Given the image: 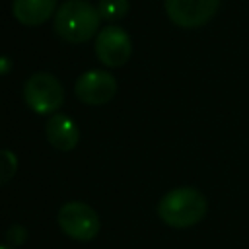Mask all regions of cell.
I'll return each mask as SVG.
<instances>
[{
    "mask_svg": "<svg viewBox=\"0 0 249 249\" xmlns=\"http://www.w3.org/2000/svg\"><path fill=\"white\" fill-rule=\"evenodd\" d=\"M206 196L195 187L171 189L158 202V216L171 228H191L206 216Z\"/></svg>",
    "mask_w": 249,
    "mask_h": 249,
    "instance_id": "1",
    "label": "cell"
},
{
    "mask_svg": "<svg viewBox=\"0 0 249 249\" xmlns=\"http://www.w3.org/2000/svg\"><path fill=\"white\" fill-rule=\"evenodd\" d=\"M101 21L97 8L88 0H66L56 8L54 31L68 43H86L93 37Z\"/></svg>",
    "mask_w": 249,
    "mask_h": 249,
    "instance_id": "2",
    "label": "cell"
},
{
    "mask_svg": "<svg viewBox=\"0 0 249 249\" xmlns=\"http://www.w3.org/2000/svg\"><path fill=\"white\" fill-rule=\"evenodd\" d=\"M23 97L29 109H33L39 115H49L60 109L64 101V89L62 84L49 72H37L31 78H27L23 86Z\"/></svg>",
    "mask_w": 249,
    "mask_h": 249,
    "instance_id": "3",
    "label": "cell"
},
{
    "mask_svg": "<svg viewBox=\"0 0 249 249\" xmlns=\"http://www.w3.org/2000/svg\"><path fill=\"white\" fill-rule=\"evenodd\" d=\"M58 226L60 230L78 241H89L99 233V216L97 212L86 204V202H66L60 210H58Z\"/></svg>",
    "mask_w": 249,
    "mask_h": 249,
    "instance_id": "4",
    "label": "cell"
},
{
    "mask_svg": "<svg viewBox=\"0 0 249 249\" xmlns=\"http://www.w3.org/2000/svg\"><path fill=\"white\" fill-rule=\"evenodd\" d=\"M163 6L171 23L195 29L202 27L216 16L220 0H163Z\"/></svg>",
    "mask_w": 249,
    "mask_h": 249,
    "instance_id": "5",
    "label": "cell"
},
{
    "mask_svg": "<svg viewBox=\"0 0 249 249\" xmlns=\"http://www.w3.org/2000/svg\"><path fill=\"white\" fill-rule=\"evenodd\" d=\"M95 54L109 68L123 66L132 54L128 33L119 25H105L95 37Z\"/></svg>",
    "mask_w": 249,
    "mask_h": 249,
    "instance_id": "6",
    "label": "cell"
},
{
    "mask_svg": "<svg viewBox=\"0 0 249 249\" xmlns=\"http://www.w3.org/2000/svg\"><path fill=\"white\" fill-rule=\"evenodd\" d=\"M76 97L86 105H103L117 93V80L107 70H88L74 86Z\"/></svg>",
    "mask_w": 249,
    "mask_h": 249,
    "instance_id": "7",
    "label": "cell"
},
{
    "mask_svg": "<svg viewBox=\"0 0 249 249\" xmlns=\"http://www.w3.org/2000/svg\"><path fill=\"white\" fill-rule=\"evenodd\" d=\"M45 134H47V140L51 142V146L56 150H62V152L76 148V144L80 140V132H78L76 123L62 113H54L47 121Z\"/></svg>",
    "mask_w": 249,
    "mask_h": 249,
    "instance_id": "8",
    "label": "cell"
},
{
    "mask_svg": "<svg viewBox=\"0 0 249 249\" xmlns=\"http://www.w3.org/2000/svg\"><path fill=\"white\" fill-rule=\"evenodd\" d=\"M58 0H14L12 2V14L14 18L29 27L45 23L53 12L56 10Z\"/></svg>",
    "mask_w": 249,
    "mask_h": 249,
    "instance_id": "9",
    "label": "cell"
},
{
    "mask_svg": "<svg viewBox=\"0 0 249 249\" xmlns=\"http://www.w3.org/2000/svg\"><path fill=\"white\" fill-rule=\"evenodd\" d=\"M97 12L103 19L107 21H115L126 16L128 12V0H99L97 4Z\"/></svg>",
    "mask_w": 249,
    "mask_h": 249,
    "instance_id": "10",
    "label": "cell"
},
{
    "mask_svg": "<svg viewBox=\"0 0 249 249\" xmlns=\"http://www.w3.org/2000/svg\"><path fill=\"white\" fill-rule=\"evenodd\" d=\"M18 171V158L12 150H0V187L6 185Z\"/></svg>",
    "mask_w": 249,
    "mask_h": 249,
    "instance_id": "11",
    "label": "cell"
},
{
    "mask_svg": "<svg viewBox=\"0 0 249 249\" xmlns=\"http://www.w3.org/2000/svg\"><path fill=\"white\" fill-rule=\"evenodd\" d=\"M0 249H10V247L8 245H0Z\"/></svg>",
    "mask_w": 249,
    "mask_h": 249,
    "instance_id": "12",
    "label": "cell"
}]
</instances>
